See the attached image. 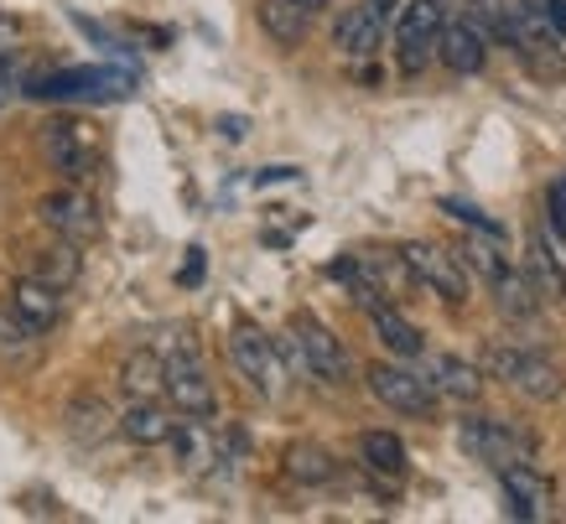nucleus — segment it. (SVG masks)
Wrapping results in <instances>:
<instances>
[{
  "instance_id": "1",
  "label": "nucleus",
  "mask_w": 566,
  "mask_h": 524,
  "mask_svg": "<svg viewBox=\"0 0 566 524\" xmlns=\"http://www.w3.org/2000/svg\"><path fill=\"white\" fill-rule=\"evenodd\" d=\"M32 99H88V104H109V99H130L136 94V73L125 69H52L42 78L21 88Z\"/></svg>"
},
{
  "instance_id": "2",
  "label": "nucleus",
  "mask_w": 566,
  "mask_h": 524,
  "mask_svg": "<svg viewBox=\"0 0 566 524\" xmlns=\"http://www.w3.org/2000/svg\"><path fill=\"white\" fill-rule=\"evenodd\" d=\"M452 21V0H406V11L395 21V48H400V69L421 73L427 57L437 52V36Z\"/></svg>"
},
{
  "instance_id": "3",
  "label": "nucleus",
  "mask_w": 566,
  "mask_h": 524,
  "mask_svg": "<svg viewBox=\"0 0 566 524\" xmlns=\"http://www.w3.org/2000/svg\"><path fill=\"white\" fill-rule=\"evenodd\" d=\"M489 369H494L504 385H515L520 395H531V400H562V374H556V364H546V358L531 354V348L494 343V348H489Z\"/></svg>"
},
{
  "instance_id": "4",
  "label": "nucleus",
  "mask_w": 566,
  "mask_h": 524,
  "mask_svg": "<svg viewBox=\"0 0 566 524\" xmlns=\"http://www.w3.org/2000/svg\"><path fill=\"white\" fill-rule=\"evenodd\" d=\"M229 354H234V369L260 389V395H281L286 385V369H281V348H275L265 333H260L255 322H240L234 333H229Z\"/></svg>"
},
{
  "instance_id": "5",
  "label": "nucleus",
  "mask_w": 566,
  "mask_h": 524,
  "mask_svg": "<svg viewBox=\"0 0 566 524\" xmlns=\"http://www.w3.org/2000/svg\"><path fill=\"white\" fill-rule=\"evenodd\" d=\"M364 379H369V395H375L379 406L400 410V416H431L437 400H442L427 374H411V369H400V364H369Z\"/></svg>"
},
{
  "instance_id": "6",
  "label": "nucleus",
  "mask_w": 566,
  "mask_h": 524,
  "mask_svg": "<svg viewBox=\"0 0 566 524\" xmlns=\"http://www.w3.org/2000/svg\"><path fill=\"white\" fill-rule=\"evenodd\" d=\"M406 254V265L421 286H431L442 302H468V265L458 254H447L442 244H427V239H411V244H400Z\"/></svg>"
},
{
  "instance_id": "7",
  "label": "nucleus",
  "mask_w": 566,
  "mask_h": 524,
  "mask_svg": "<svg viewBox=\"0 0 566 524\" xmlns=\"http://www.w3.org/2000/svg\"><path fill=\"white\" fill-rule=\"evenodd\" d=\"M167 395H172V410L198 416V421H213V410H219L213 379H208V369L192 354H172V358H167Z\"/></svg>"
},
{
  "instance_id": "8",
  "label": "nucleus",
  "mask_w": 566,
  "mask_h": 524,
  "mask_svg": "<svg viewBox=\"0 0 566 524\" xmlns=\"http://www.w3.org/2000/svg\"><path fill=\"white\" fill-rule=\"evenodd\" d=\"M292 333H296V343H302V354H307V364H312V379H323V385H348V354H344V343L327 333L323 322L312 317V312H296L292 317Z\"/></svg>"
},
{
  "instance_id": "9",
  "label": "nucleus",
  "mask_w": 566,
  "mask_h": 524,
  "mask_svg": "<svg viewBox=\"0 0 566 524\" xmlns=\"http://www.w3.org/2000/svg\"><path fill=\"white\" fill-rule=\"evenodd\" d=\"M458 437H463L468 452L483 457L494 473H499V468H510V462H531V441H520L510 426H504V421H489V416H468Z\"/></svg>"
},
{
  "instance_id": "10",
  "label": "nucleus",
  "mask_w": 566,
  "mask_h": 524,
  "mask_svg": "<svg viewBox=\"0 0 566 524\" xmlns=\"http://www.w3.org/2000/svg\"><path fill=\"white\" fill-rule=\"evenodd\" d=\"M437 57H442L452 73L473 78V73H483V63H489V32H483L473 17L447 21L442 36H437Z\"/></svg>"
},
{
  "instance_id": "11",
  "label": "nucleus",
  "mask_w": 566,
  "mask_h": 524,
  "mask_svg": "<svg viewBox=\"0 0 566 524\" xmlns=\"http://www.w3.org/2000/svg\"><path fill=\"white\" fill-rule=\"evenodd\" d=\"M385 27L390 21L379 17L369 0H359V6H348L344 17L333 21V48L344 52V57H375L385 48Z\"/></svg>"
},
{
  "instance_id": "12",
  "label": "nucleus",
  "mask_w": 566,
  "mask_h": 524,
  "mask_svg": "<svg viewBox=\"0 0 566 524\" xmlns=\"http://www.w3.org/2000/svg\"><path fill=\"white\" fill-rule=\"evenodd\" d=\"M499 489H504V509H510L515 520H546L551 483L535 473V462H510V468H499Z\"/></svg>"
},
{
  "instance_id": "13",
  "label": "nucleus",
  "mask_w": 566,
  "mask_h": 524,
  "mask_svg": "<svg viewBox=\"0 0 566 524\" xmlns=\"http://www.w3.org/2000/svg\"><path fill=\"white\" fill-rule=\"evenodd\" d=\"M421 374L431 379V389L437 395H447V400H463V406H473L483 395V374L468 364V358L458 354H421Z\"/></svg>"
},
{
  "instance_id": "14",
  "label": "nucleus",
  "mask_w": 566,
  "mask_h": 524,
  "mask_svg": "<svg viewBox=\"0 0 566 524\" xmlns=\"http://www.w3.org/2000/svg\"><path fill=\"white\" fill-rule=\"evenodd\" d=\"M36 213H42V223H48L52 234H63V239H88L94 234V203H88L78 187H63V192H48L42 203H36Z\"/></svg>"
},
{
  "instance_id": "15",
  "label": "nucleus",
  "mask_w": 566,
  "mask_h": 524,
  "mask_svg": "<svg viewBox=\"0 0 566 524\" xmlns=\"http://www.w3.org/2000/svg\"><path fill=\"white\" fill-rule=\"evenodd\" d=\"M48 156L57 171H69V177H88L94 167V136H88V125L78 119H52L48 125Z\"/></svg>"
},
{
  "instance_id": "16",
  "label": "nucleus",
  "mask_w": 566,
  "mask_h": 524,
  "mask_svg": "<svg viewBox=\"0 0 566 524\" xmlns=\"http://www.w3.org/2000/svg\"><path fill=\"white\" fill-rule=\"evenodd\" d=\"M364 317H369V327L379 333V343H385L390 354H400V358H421V354H427V338H421V333H416L411 322L400 317L390 302L364 306Z\"/></svg>"
},
{
  "instance_id": "17",
  "label": "nucleus",
  "mask_w": 566,
  "mask_h": 524,
  "mask_svg": "<svg viewBox=\"0 0 566 524\" xmlns=\"http://www.w3.org/2000/svg\"><path fill=\"white\" fill-rule=\"evenodd\" d=\"M260 27L271 42L281 48H296V42H307V27H312V11L302 0H260Z\"/></svg>"
},
{
  "instance_id": "18",
  "label": "nucleus",
  "mask_w": 566,
  "mask_h": 524,
  "mask_svg": "<svg viewBox=\"0 0 566 524\" xmlns=\"http://www.w3.org/2000/svg\"><path fill=\"white\" fill-rule=\"evenodd\" d=\"M172 431L177 421L151 400H130V410L120 416V437L136 441V447H161V441H172Z\"/></svg>"
},
{
  "instance_id": "19",
  "label": "nucleus",
  "mask_w": 566,
  "mask_h": 524,
  "mask_svg": "<svg viewBox=\"0 0 566 524\" xmlns=\"http://www.w3.org/2000/svg\"><path fill=\"white\" fill-rule=\"evenodd\" d=\"M120 389L130 395V400H151V395H161V389H167V358L151 354V348L130 354L120 364Z\"/></svg>"
},
{
  "instance_id": "20",
  "label": "nucleus",
  "mask_w": 566,
  "mask_h": 524,
  "mask_svg": "<svg viewBox=\"0 0 566 524\" xmlns=\"http://www.w3.org/2000/svg\"><path fill=\"white\" fill-rule=\"evenodd\" d=\"M359 462L379 478H406V462H411V457H406V441L395 437V431H364Z\"/></svg>"
},
{
  "instance_id": "21",
  "label": "nucleus",
  "mask_w": 566,
  "mask_h": 524,
  "mask_svg": "<svg viewBox=\"0 0 566 524\" xmlns=\"http://www.w3.org/2000/svg\"><path fill=\"white\" fill-rule=\"evenodd\" d=\"M286 473H292L296 483L317 489V483H327V478L338 473V462H333V452L317 447V441H296L292 452H286Z\"/></svg>"
},
{
  "instance_id": "22",
  "label": "nucleus",
  "mask_w": 566,
  "mask_h": 524,
  "mask_svg": "<svg viewBox=\"0 0 566 524\" xmlns=\"http://www.w3.org/2000/svg\"><path fill=\"white\" fill-rule=\"evenodd\" d=\"M11 302H17L36 327H52V322H57V286L36 281V275H21L17 291H11Z\"/></svg>"
},
{
  "instance_id": "23",
  "label": "nucleus",
  "mask_w": 566,
  "mask_h": 524,
  "mask_svg": "<svg viewBox=\"0 0 566 524\" xmlns=\"http://www.w3.org/2000/svg\"><path fill=\"white\" fill-rule=\"evenodd\" d=\"M36 281H48V286H73L78 281V244L73 239H63V244H52V250H42L36 254Z\"/></svg>"
},
{
  "instance_id": "24",
  "label": "nucleus",
  "mask_w": 566,
  "mask_h": 524,
  "mask_svg": "<svg viewBox=\"0 0 566 524\" xmlns=\"http://www.w3.org/2000/svg\"><path fill=\"white\" fill-rule=\"evenodd\" d=\"M172 447L182 452V462H188V468H208V462H213V437H208V426L198 421V416L177 421Z\"/></svg>"
},
{
  "instance_id": "25",
  "label": "nucleus",
  "mask_w": 566,
  "mask_h": 524,
  "mask_svg": "<svg viewBox=\"0 0 566 524\" xmlns=\"http://www.w3.org/2000/svg\"><path fill=\"white\" fill-rule=\"evenodd\" d=\"M494 291H499V306H504V317H535V306H541V302H535V291H531V281H525L515 265L499 275Z\"/></svg>"
},
{
  "instance_id": "26",
  "label": "nucleus",
  "mask_w": 566,
  "mask_h": 524,
  "mask_svg": "<svg viewBox=\"0 0 566 524\" xmlns=\"http://www.w3.org/2000/svg\"><path fill=\"white\" fill-rule=\"evenodd\" d=\"M104 421H109V416H104V406L94 400V395H88V400L78 395V400L69 406V431L78 441H99L104 437Z\"/></svg>"
},
{
  "instance_id": "27",
  "label": "nucleus",
  "mask_w": 566,
  "mask_h": 524,
  "mask_svg": "<svg viewBox=\"0 0 566 524\" xmlns=\"http://www.w3.org/2000/svg\"><path fill=\"white\" fill-rule=\"evenodd\" d=\"M42 327H36L27 312H21L17 302L11 306H0V348H21V343H32Z\"/></svg>"
},
{
  "instance_id": "28",
  "label": "nucleus",
  "mask_w": 566,
  "mask_h": 524,
  "mask_svg": "<svg viewBox=\"0 0 566 524\" xmlns=\"http://www.w3.org/2000/svg\"><path fill=\"white\" fill-rule=\"evenodd\" d=\"M447 213V219H458V223H468V229H479L483 239H504V229H499L494 219H489V213H483V208H473V203H463V198H442V203H437Z\"/></svg>"
},
{
  "instance_id": "29",
  "label": "nucleus",
  "mask_w": 566,
  "mask_h": 524,
  "mask_svg": "<svg viewBox=\"0 0 566 524\" xmlns=\"http://www.w3.org/2000/svg\"><path fill=\"white\" fill-rule=\"evenodd\" d=\"M546 223H556L566 234V171L551 182V192H546Z\"/></svg>"
},
{
  "instance_id": "30",
  "label": "nucleus",
  "mask_w": 566,
  "mask_h": 524,
  "mask_svg": "<svg viewBox=\"0 0 566 524\" xmlns=\"http://www.w3.org/2000/svg\"><path fill=\"white\" fill-rule=\"evenodd\" d=\"M11 88H27L21 84V57L0 48V94H11Z\"/></svg>"
},
{
  "instance_id": "31",
  "label": "nucleus",
  "mask_w": 566,
  "mask_h": 524,
  "mask_svg": "<svg viewBox=\"0 0 566 524\" xmlns=\"http://www.w3.org/2000/svg\"><path fill=\"white\" fill-rule=\"evenodd\" d=\"M188 254H192V260H188V271H182V281H188V286H192V281L203 275V250H188Z\"/></svg>"
},
{
  "instance_id": "32",
  "label": "nucleus",
  "mask_w": 566,
  "mask_h": 524,
  "mask_svg": "<svg viewBox=\"0 0 566 524\" xmlns=\"http://www.w3.org/2000/svg\"><path fill=\"white\" fill-rule=\"evenodd\" d=\"M546 11H551V21H556V32H562V42H566V0H551Z\"/></svg>"
},
{
  "instance_id": "33",
  "label": "nucleus",
  "mask_w": 566,
  "mask_h": 524,
  "mask_svg": "<svg viewBox=\"0 0 566 524\" xmlns=\"http://www.w3.org/2000/svg\"><path fill=\"white\" fill-rule=\"evenodd\" d=\"M302 6H307V11H312V17H317V11H323V6H327V0H302Z\"/></svg>"
},
{
  "instance_id": "34",
  "label": "nucleus",
  "mask_w": 566,
  "mask_h": 524,
  "mask_svg": "<svg viewBox=\"0 0 566 524\" xmlns=\"http://www.w3.org/2000/svg\"><path fill=\"white\" fill-rule=\"evenodd\" d=\"M531 6H551V0H531Z\"/></svg>"
},
{
  "instance_id": "35",
  "label": "nucleus",
  "mask_w": 566,
  "mask_h": 524,
  "mask_svg": "<svg viewBox=\"0 0 566 524\" xmlns=\"http://www.w3.org/2000/svg\"><path fill=\"white\" fill-rule=\"evenodd\" d=\"M0 48H6V32H0Z\"/></svg>"
}]
</instances>
